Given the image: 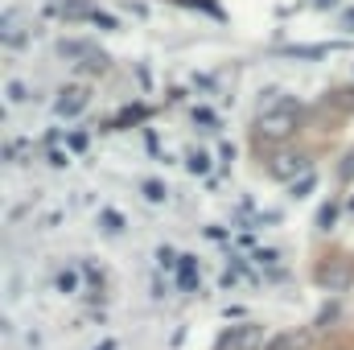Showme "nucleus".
Returning a JSON list of instances; mask_svg holds the SVG:
<instances>
[{"mask_svg":"<svg viewBox=\"0 0 354 350\" xmlns=\"http://www.w3.org/2000/svg\"><path fill=\"white\" fill-rule=\"evenodd\" d=\"M313 185H317V177L301 174V177H297V185H292V194H297V198H305V194H309V190H313Z\"/></svg>","mask_w":354,"mask_h":350,"instance_id":"8","label":"nucleus"},{"mask_svg":"<svg viewBox=\"0 0 354 350\" xmlns=\"http://www.w3.org/2000/svg\"><path fill=\"white\" fill-rule=\"evenodd\" d=\"M264 350V334H260V326H243V330H231L223 342H218V350Z\"/></svg>","mask_w":354,"mask_h":350,"instance_id":"4","label":"nucleus"},{"mask_svg":"<svg viewBox=\"0 0 354 350\" xmlns=\"http://www.w3.org/2000/svg\"><path fill=\"white\" fill-rule=\"evenodd\" d=\"M140 116H145V111H140V107H128V111H124V116H120V120H115V124H120V128H124V124H132V120H140Z\"/></svg>","mask_w":354,"mask_h":350,"instance_id":"10","label":"nucleus"},{"mask_svg":"<svg viewBox=\"0 0 354 350\" xmlns=\"http://www.w3.org/2000/svg\"><path fill=\"white\" fill-rule=\"evenodd\" d=\"M91 103V87H71L58 95V116H79Z\"/></svg>","mask_w":354,"mask_h":350,"instance_id":"6","label":"nucleus"},{"mask_svg":"<svg viewBox=\"0 0 354 350\" xmlns=\"http://www.w3.org/2000/svg\"><path fill=\"white\" fill-rule=\"evenodd\" d=\"M334 214H338V206H326V210H322V219H317V223H322V227H330V223H334Z\"/></svg>","mask_w":354,"mask_h":350,"instance_id":"12","label":"nucleus"},{"mask_svg":"<svg viewBox=\"0 0 354 350\" xmlns=\"http://www.w3.org/2000/svg\"><path fill=\"white\" fill-rule=\"evenodd\" d=\"M330 103H334V107H346V111H354V91H334V95H330Z\"/></svg>","mask_w":354,"mask_h":350,"instance_id":"7","label":"nucleus"},{"mask_svg":"<svg viewBox=\"0 0 354 350\" xmlns=\"http://www.w3.org/2000/svg\"><path fill=\"white\" fill-rule=\"evenodd\" d=\"M313 347V334L309 330H284V334H276L264 350H309Z\"/></svg>","mask_w":354,"mask_h":350,"instance_id":"5","label":"nucleus"},{"mask_svg":"<svg viewBox=\"0 0 354 350\" xmlns=\"http://www.w3.org/2000/svg\"><path fill=\"white\" fill-rule=\"evenodd\" d=\"M338 177H342V181H354V153L338 161Z\"/></svg>","mask_w":354,"mask_h":350,"instance_id":"9","label":"nucleus"},{"mask_svg":"<svg viewBox=\"0 0 354 350\" xmlns=\"http://www.w3.org/2000/svg\"><path fill=\"white\" fill-rule=\"evenodd\" d=\"M305 165H309V157H305L301 149H280V153H272L268 174L284 181V177H301V174H305Z\"/></svg>","mask_w":354,"mask_h":350,"instance_id":"3","label":"nucleus"},{"mask_svg":"<svg viewBox=\"0 0 354 350\" xmlns=\"http://www.w3.org/2000/svg\"><path fill=\"white\" fill-rule=\"evenodd\" d=\"M297 128H301V120H297V107H292V103H280L276 111H264V116L256 120V136H264L272 145L288 140Z\"/></svg>","mask_w":354,"mask_h":350,"instance_id":"1","label":"nucleus"},{"mask_svg":"<svg viewBox=\"0 0 354 350\" xmlns=\"http://www.w3.org/2000/svg\"><path fill=\"white\" fill-rule=\"evenodd\" d=\"M161 194H165V190H161V181H145V198H153V202H157Z\"/></svg>","mask_w":354,"mask_h":350,"instance_id":"11","label":"nucleus"},{"mask_svg":"<svg viewBox=\"0 0 354 350\" xmlns=\"http://www.w3.org/2000/svg\"><path fill=\"white\" fill-rule=\"evenodd\" d=\"M351 280H354V268L346 260H322L317 264V284L322 288L342 293V288H351Z\"/></svg>","mask_w":354,"mask_h":350,"instance_id":"2","label":"nucleus"}]
</instances>
